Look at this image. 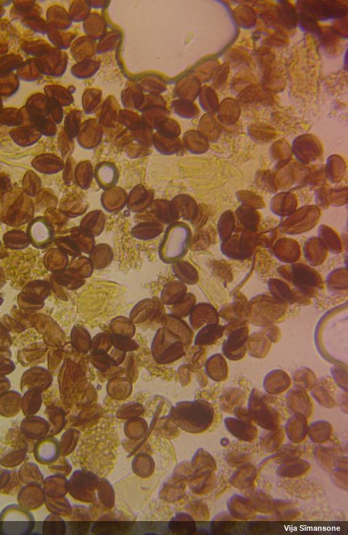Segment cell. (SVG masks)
Returning <instances> with one entry per match:
<instances>
[{"label":"cell","mask_w":348,"mask_h":535,"mask_svg":"<svg viewBox=\"0 0 348 535\" xmlns=\"http://www.w3.org/2000/svg\"><path fill=\"white\" fill-rule=\"evenodd\" d=\"M190 240V230L183 223H172L166 229L160 244L161 257L167 262L180 258L186 252Z\"/></svg>","instance_id":"cell-1"},{"label":"cell","mask_w":348,"mask_h":535,"mask_svg":"<svg viewBox=\"0 0 348 535\" xmlns=\"http://www.w3.org/2000/svg\"><path fill=\"white\" fill-rule=\"evenodd\" d=\"M54 229L49 222L42 218L33 220L27 228V235L33 245L38 248L47 247L54 239Z\"/></svg>","instance_id":"cell-2"},{"label":"cell","mask_w":348,"mask_h":535,"mask_svg":"<svg viewBox=\"0 0 348 535\" xmlns=\"http://www.w3.org/2000/svg\"><path fill=\"white\" fill-rule=\"evenodd\" d=\"M95 179L98 186L103 189L107 190L113 187L118 182V172L116 167L112 165H99L96 167Z\"/></svg>","instance_id":"cell-3"}]
</instances>
